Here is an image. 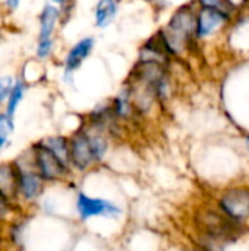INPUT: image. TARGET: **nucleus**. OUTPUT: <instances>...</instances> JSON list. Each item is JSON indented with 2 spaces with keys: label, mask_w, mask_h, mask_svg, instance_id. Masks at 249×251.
I'll return each instance as SVG.
<instances>
[{
  "label": "nucleus",
  "mask_w": 249,
  "mask_h": 251,
  "mask_svg": "<svg viewBox=\"0 0 249 251\" xmlns=\"http://www.w3.org/2000/svg\"><path fill=\"white\" fill-rule=\"evenodd\" d=\"M19 159V157H18ZM18 171V201L21 206H29L43 199L45 191V181L37 172L32 163V156L29 160L19 159L15 162Z\"/></svg>",
  "instance_id": "nucleus-1"
},
{
  "label": "nucleus",
  "mask_w": 249,
  "mask_h": 251,
  "mask_svg": "<svg viewBox=\"0 0 249 251\" xmlns=\"http://www.w3.org/2000/svg\"><path fill=\"white\" fill-rule=\"evenodd\" d=\"M217 209L238 228L249 222V187L239 185L225 190L217 200Z\"/></svg>",
  "instance_id": "nucleus-2"
},
{
  "label": "nucleus",
  "mask_w": 249,
  "mask_h": 251,
  "mask_svg": "<svg viewBox=\"0 0 249 251\" xmlns=\"http://www.w3.org/2000/svg\"><path fill=\"white\" fill-rule=\"evenodd\" d=\"M32 156V163L37 172L41 175V178L47 184H56V182H63L69 174H70V166L63 163L50 149H47L41 141L35 144L31 150Z\"/></svg>",
  "instance_id": "nucleus-3"
},
{
  "label": "nucleus",
  "mask_w": 249,
  "mask_h": 251,
  "mask_svg": "<svg viewBox=\"0 0 249 251\" xmlns=\"http://www.w3.org/2000/svg\"><path fill=\"white\" fill-rule=\"evenodd\" d=\"M75 212L82 222H88L95 218L116 219L122 215V209L114 201L103 197H92L84 191L76 193Z\"/></svg>",
  "instance_id": "nucleus-4"
},
{
  "label": "nucleus",
  "mask_w": 249,
  "mask_h": 251,
  "mask_svg": "<svg viewBox=\"0 0 249 251\" xmlns=\"http://www.w3.org/2000/svg\"><path fill=\"white\" fill-rule=\"evenodd\" d=\"M192 35H197V16L188 7H181L169 24V32H166L164 40L170 51H175L178 46L191 41Z\"/></svg>",
  "instance_id": "nucleus-5"
},
{
  "label": "nucleus",
  "mask_w": 249,
  "mask_h": 251,
  "mask_svg": "<svg viewBox=\"0 0 249 251\" xmlns=\"http://www.w3.org/2000/svg\"><path fill=\"white\" fill-rule=\"evenodd\" d=\"M69 151H70V168L76 172L84 174L97 163L91 149L90 135L87 132H76L69 140Z\"/></svg>",
  "instance_id": "nucleus-6"
},
{
  "label": "nucleus",
  "mask_w": 249,
  "mask_h": 251,
  "mask_svg": "<svg viewBox=\"0 0 249 251\" xmlns=\"http://www.w3.org/2000/svg\"><path fill=\"white\" fill-rule=\"evenodd\" d=\"M229 19L230 16L219 10L201 7V10L197 15V37L204 38V37L211 35L219 28L225 26L229 22Z\"/></svg>",
  "instance_id": "nucleus-7"
},
{
  "label": "nucleus",
  "mask_w": 249,
  "mask_h": 251,
  "mask_svg": "<svg viewBox=\"0 0 249 251\" xmlns=\"http://www.w3.org/2000/svg\"><path fill=\"white\" fill-rule=\"evenodd\" d=\"M0 194L21 207L18 201V171L15 162L0 165Z\"/></svg>",
  "instance_id": "nucleus-8"
},
{
  "label": "nucleus",
  "mask_w": 249,
  "mask_h": 251,
  "mask_svg": "<svg viewBox=\"0 0 249 251\" xmlns=\"http://www.w3.org/2000/svg\"><path fill=\"white\" fill-rule=\"evenodd\" d=\"M94 47V40L91 37L82 38L79 40L68 53L66 59H65V68L66 72H73L75 69H78L82 62L90 56V53L92 51Z\"/></svg>",
  "instance_id": "nucleus-9"
},
{
  "label": "nucleus",
  "mask_w": 249,
  "mask_h": 251,
  "mask_svg": "<svg viewBox=\"0 0 249 251\" xmlns=\"http://www.w3.org/2000/svg\"><path fill=\"white\" fill-rule=\"evenodd\" d=\"M117 15V0H98L95 6V25L98 28H107Z\"/></svg>",
  "instance_id": "nucleus-10"
},
{
  "label": "nucleus",
  "mask_w": 249,
  "mask_h": 251,
  "mask_svg": "<svg viewBox=\"0 0 249 251\" xmlns=\"http://www.w3.org/2000/svg\"><path fill=\"white\" fill-rule=\"evenodd\" d=\"M57 19H59L57 7L51 4L44 6L40 15V40H51V34L56 28Z\"/></svg>",
  "instance_id": "nucleus-11"
},
{
  "label": "nucleus",
  "mask_w": 249,
  "mask_h": 251,
  "mask_svg": "<svg viewBox=\"0 0 249 251\" xmlns=\"http://www.w3.org/2000/svg\"><path fill=\"white\" fill-rule=\"evenodd\" d=\"M41 143L50 149L63 163H66L68 166H70V151H69V140L66 137L62 135H56V137H48L41 140ZM72 169V168H70Z\"/></svg>",
  "instance_id": "nucleus-12"
},
{
  "label": "nucleus",
  "mask_w": 249,
  "mask_h": 251,
  "mask_svg": "<svg viewBox=\"0 0 249 251\" xmlns=\"http://www.w3.org/2000/svg\"><path fill=\"white\" fill-rule=\"evenodd\" d=\"M90 135V143H91V149H92V153H94V157H95V162L100 163L106 154H107V150H109V143L106 140L104 135H101L100 132H95V134H88Z\"/></svg>",
  "instance_id": "nucleus-13"
},
{
  "label": "nucleus",
  "mask_w": 249,
  "mask_h": 251,
  "mask_svg": "<svg viewBox=\"0 0 249 251\" xmlns=\"http://www.w3.org/2000/svg\"><path fill=\"white\" fill-rule=\"evenodd\" d=\"M22 99H23V82H22V81H16L15 85H13V88H12V91H10V96H9V99H7L6 113H7L9 116L13 118V115H15L16 109L19 107Z\"/></svg>",
  "instance_id": "nucleus-14"
},
{
  "label": "nucleus",
  "mask_w": 249,
  "mask_h": 251,
  "mask_svg": "<svg viewBox=\"0 0 249 251\" xmlns=\"http://www.w3.org/2000/svg\"><path fill=\"white\" fill-rule=\"evenodd\" d=\"M198 3L201 4V7L219 10L227 16H230L236 10V4L232 0H198Z\"/></svg>",
  "instance_id": "nucleus-15"
},
{
  "label": "nucleus",
  "mask_w": 249,
  "mask_h": 251,
  "mask_svg": "<svg viewBox=\"0 0 249 251\" xmlns=\"http://www.w3.org/2000/svg\"><path fill=\"white\" fill-rule=\"evenodd\" d=\"M114 113L123 119L129 118L131 113H132V103H131V96L126 94V93H120L116 100H114Z\"/></svg>",
  "instance_id": "nucleus-16"
},
{
  "label": "nucleus",
  "mask_w": 249,
  "mask_h": 251,
  "mask_svg": "<svg viewBox=\"0 0 249 251\" xmlns=\"http://www.w3.org/2000/svg\"><path fill=\"white\" fill-rule=\"evenodd\" d=\"M13 119L7 113H0V150L6 147L10 135L13 134Z\"/></svg>",
  "instance_id": "nucleus-17"
},
{
  "label": "nucleus",
  "mask_w": 249,
  "mask_h": 251,
  "mask_svg": "<svg viewBox=\"0 0 249 251\" xmlns=\"http://www.w3.org/2000/svg\"><path fill=\"white\" fill-rule=\"evenodd\" d=\"M16 209H19V206L13 204L12 201H9L6 197H3V196L0 194V226H1L3 224L7 222L9 216H10V215L13 213V210H16Z\"/></svg>",
  "instance_id": "nucleus-18"
},
{
  "label": "nucleus",
  "mask_w": 249,
  "mask_h": 251,
  "mask_svg": "<svg viewBox=\"0 0 249 251\" xmlns=\"http://www.w3.org/2000/svg\"><path fill=\"white\" fill-rule=\"evenodd\" d=\"M13 85H15V82H13V78L10 75L0 76V103L9 99Z\"/></svg>",
  "instance_id": "nucleus-19"
},
{
  "label": "nucleus",
  "mask_w": 249,
  "mask_h": 251,
  "mask_svg": "<svg viewBox=\"0 0 249 251\" xmlns=\"http://www.w3.org/2000/svg\"><path fill=\"white\" fill-rule=\"evenodd\" d=\"M53 49V40H40L37 46V56L40 59H45Z\"/></svg>",
  "instance_id": "nucleus-20"
},
{
  "label": "nucleus",
  "mask_w": 249,
  "mask_h": 251,
  "mask_svg": "<svg viewBox=\"0 0 249 251\" xmlns=\"http://www.w3.org/2000/svg\"><path fill=\"white\" fill-rule=\"evenodd\" d=\"M4 3H6V6H7V7H10V9H16V7L19 6L21 0H4Z\"/></svg>",
  "instance_id": "nucleus-21"
},
{
  "label": "nucleus",
  "mask_w": 249,
  "mask_h": 251,
  "mask_svg": "<svg viewBox=\"0 0 249 251\" xmlns=\"http://www.w3.org/2000/svg\"><path fill=\"white\" fill-rule=\"evenodd\" d=\"M245 147H247V150H248L249 153V134L245 137Z\"/></svg>",
  "instance_id": "nucleus-22"
},
{
  "label": "nucleus",
  "mask_w": 249,
  "mask_h": 251,
  "mask_svg": "<svg viewBox=\"0 0 249 251\" xmlns=\"http://www.w3.org/2000/svg\"><path fill=\"white\" fill-rule=\"evenodd\" d=\"M53 3H56V4H62V3H65L66 0H51Z\"/></svg>",
  "instance_id": "nucleus-23"
},
{
  "label": "nucleus",
  "mask_w": 249,
  "mask_h": 251,
  "mask_svg": "<svg viewBox=\"0 0 249 251\" xmlns=\"http://www.w3.org/2000/svg\"><path fill=\"white\" fill-rule=\"evenodd\" d=\"M0 241H1V226H0Z\"/></svg>",
  "instance_id": "nucleus-24"
},
{
  "label": "nucleus",
  "mask_w": 249,
  "mask_h": 251,
  "mask_svg": "<svg viewBox=\"0 0 249 251\" xmlns=\"http://www.w3.org/2000/svg\"><path fill=\"white\" fill-rule=\"evenodd\" d=\"M194 251H207V250H194Z\"/></svg>",
  "instance_id": "nucleus-25"
}]
</instances>
